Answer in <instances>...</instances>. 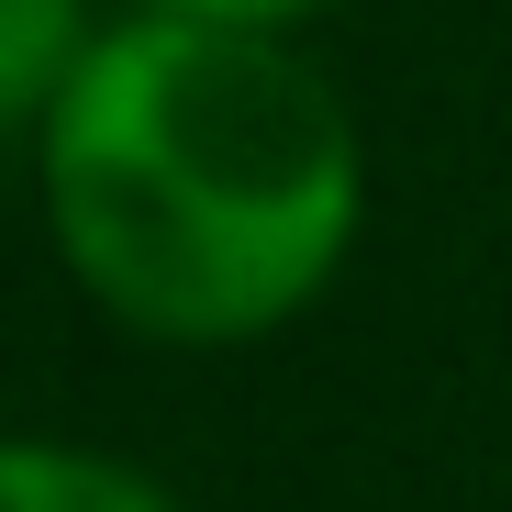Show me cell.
<instances>
[{
  "label": "cell",
  "mask_w": 512,
  "mask_h": 512,
  "mask_svg": "<svg viewBox=\"0 0 512 512\" xmlns=\"http://www.w3.org/2000/svg\"><path fill=\"white\" fill-rule=\"evenodd\" d=\"M368 156L279 34L134 12L45 123V223L101 312L156 346L279 334L357 245Z\"/></svg>",
  "instance_id": "1"
},
{
  "label": "cell",
  "mask_w": 512,
  "mask_h": 512,
  "mask_svg": "<svg viewBox=\"0 0 512 512\" xmlns=\"http://www.w3.org/2000/svg\"><path fill=\"white\" fill-rule=\"evenodd\" d=\"M0 512H179L145 468L101 446H45V435H0Z\"/></svg>",
  "instance_id": "2"
},
{
  "label": "cell",
  "mask_w": 512,
  "mask_h": 512,
  "mask_svg": "<svg viewBox=\"0 0 512 512\" xmlns=\"http://www.w3.org/2000/svg\"><path fill=\"white\" fill-rule=\"evenodd\" d=\"M90 12L78 0H0V134H34L56 123L67 78L90 67Z\"/></svg>",
  "instance_id": "3"
},
{
  "label": "cell",
  "mask_w": 512,
  "mask_h": 512,
  "mask_svg": "<svg viewBox=\"0 0 512 512\" xmlns=\"http://www.w3.org/2000/svg\"><path fill=\"white\" fill-rule=\"evenodd\" d=\"M145 12H167V23H223V34H279V23L312 12V0H145Z\"/></svg>",
  "instance_id": "4"
}]
</instances>
